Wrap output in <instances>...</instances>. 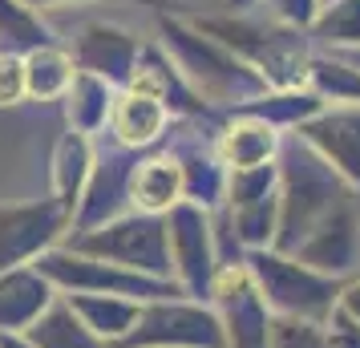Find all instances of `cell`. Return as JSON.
Segmentation results:
<instances>
[{"label":"cell","instance_id":"obj_13","mask_svg":"<svg viewBox=\"0 0 360 348\" xmlns=\"http://www.w3.org/2000/svg\"><path fill=\"white\" fill-rule=\"evenodd\" d=\"M126 199L134 202L138 215H170L182 202V170L174 154H154L134 162L130 183H126Z\"/></svg>","mask_w":360,"mask_h":348},{"label":"cell","instance_id":"obj_1","mask_svg":"<svg viewBox=\"0 0 360 348\" xmlns=\"http://www.w3.org/2000/svg\"><path fill=\"white\" fill-rule=\"evenodd\" d=\"M279 183H283V195H279V227L271 251L292 255L336 207H344V191H340V174L300 138L288 142V150H283Z\"/></svg>","mask_w":360,"mask_h":348},{"label":"cell","instance_id":"obj_14","mask_svg":"<svg viewBox=\"0 0 360 348\" xmlns=\"http://www.w3.org/2000/svg\"><path fill=\"white\" fill-rule=\"evenodd\" d=\"M166 122H170V110H166L158 98L138 94V89L114 94V105H110V130H114V142H122L126 150L154 146V142L166 134Z\"/></svg>","mask_w":360,"mask_h":348},{"label":"cell","instance_id":"obj_6","mask_svg":"<svg viewBox=\"0 0 360 348\" xmlns=\"http://www.w3.org/2000/svg\"><path fill=\"white\" fill-rule=\"evenodd\" d=\"M138 49H142V41L130 37L126 29H117V25H105V20H89L77 41H73V65L82 69V73H94L101 77L105 85H130V73H134V61H138Z\"/></svg>","mask_w":360,"mask_h":348},{"label":"cell","instance_id":"obj_22","mask_svg":"<svg viewBox=\"0 0 360 348\" xmlns=\"http://www.w3.org/2000/svg\"><path fill=\"white\" fill-rule=\"evenodd\" d=\"M73 308L89 320V328L105 336H126L138 324V308L122 299H73Z\"/></svg>","mask_w":360,"mask_h":348},{"label":"cell","instance_id":"obj_12","mask_svg":"<svg viewBox=\"0 0 360 348\" xmlns=\"http://www.w3.org/2000/svg\"><path fill=\"white\" fill-rule=\"evenodd\" d=\"M134 158L130 150L114 142V150H101L94 154V166H89V179H85V199H82V215H77V227H94L101 219H114L122 199H126V183H130Z\"/></svg>","mask_w":360,"mask_h":348},{"label":"cell","instance_id":"obj_29","mask_svg":"<svg viewBox=\"0 0 360 348\" xmlns=\"http://www.w3.org/2000/svg\"><path fill=\"white\" fill-rule=\"evenodd\" d=\"M340 312L348 316V320H356V324H360V280L344 283V292H340Z\"/></svg>","mask_w":360,"mask_h":348},{"label":"cell","instance_id":"obj_26","mask_svg":"<svg viewBox=\"0 0 360 348\" xmlns=\"http://www.w3.org/2000/svg\"><path fill=\"white\" fill-rule=\"evenodd\" d=\"M25 98V57H0V110Z\"/></svg>","mask_w":360,"mask_h":348},{"label":"cell","instance_id":"obj_7","mask_svg":"<svg viewBox=\"0 0 360 348\" xmlns=\"http://www.w3.org/2000/svg\"><path fill=\"white\" fill-rule=\"evenodd\" d=\"M41 276H53L61 283H73V288H101V292H114V296H142V299H154V296H179V288L154 280V276H138V271H126L117 264H94V259H77V255H45L37 264Z\"/></svg>","mask_w":360,"mask_h":348},{"label":"cell","instance_id":"obj_25","mask_svg":"<svg viewBox=\"0 0 360 348\" xmlns=\"http://www.w3.org/2000/svg\"><path fill=\"white\" fill-rule=\"evenodd\" d=\"M311 77L316 85L332 94V98H360V77L348 65H336V61H316L311 65Z\"/></svg>","mask_w":360,"mask_h":348},{"label":"cell","instance_id":"obj_16","mask_svg":"<svg viewBox=\"0 0 360 348\" xmlns=\"http://www.w3.org/2000/svg\"><path fill=\"white\" fill-rule=\"evenodd\" d=\"M57 45L45 20L20 0H0V57H29V53Z\"/></svg>","mask_w":360,"mask_h":348},{"label":"cell","instance_id":"obj_8","mask_svg":"<svg viewBox=\"0 0 360 348\" xmlns=\"http://www.w3.org/2000/svg\"><path fill=\"white\" fill-rule=\"evenodd\" d=\"M69 215L73 211L61 199L0 207V271L25 259V255H33L37 247H45L49 239H57V231L65 227Z\"/></svg>","mask_w":360,"mask_h":348},{"label":"cell","instance_id":"obj_4","mask_svg":"<svg viewBox=\"0 0 360 348\" xmlns=\"http://www.w3.org/2000/svg\"><path fill=\"white\" fill-rule=\"evenodd\" d=\"M73 251H98L105 259H117V267H142L154 276L170 271V235L166 223L154 215H134L117 219L101 231H85Z\"/></svg>","mask_w":360,"mask_h":348},{"label":"cell","instance_id":"obj_30","mask_svg":"<svg viewBox=\"0 0 360 348\" xmlns=\"http://www.w3.org/2000/svg\"><path fill=\"white\" fill-rule=\"evenodd\" d=\"M20 4H29V8H57V4H82V0H20ZM146 4H154V0H146Z\"/></svg>","mask_w":360,"mask_h":348},{"label":"cell","instance_id":"obj_24","mask_svg":"<svg viewBox=\"0 0 360 348\" xmlns=\"http://www.w3.org/2000/svg\"><path fill=\"white\" fill-rule=\"evenodd\" d=\"M316 33L324 41H360V0L332 4L324 13V20L316 25Z\"/></svg>","mask_w":360,"mask_h":348},{"label":"cell","instance_id":"obj_18","mask_svg":"<svg viewBox=\"0 0 360 348\" xmlns=\"http://www.w3.org/2000/svg\"><path fill=\"white\" fill-rule=\"evenodd\" d=\"M69 122L77 134H94L110 122V105H114V85H105L94 73H73V85H69Z\"/></svg>","mask_w":360,"mask_h":348},{"label":"cell","instance_id":"obj_3","mask_svg":"<svg viewBox=\"0 0 360 348\" xmlns=\"http://www.w3.org/2000/svg\"><path fill=\"white\" fill-rule=\"evenodd\" d=\"M247 271L259 288L263 304L276 316L288 320H311V324H328V316L336 312L340 304L344 283L324 276V271H311L292 255H279V251L263 247V251H247Z\"/></svg>","mask_w":360,"mask_h":348},{"label":"cell","instance_id":"obj_10","mask_svg":"<svg viewBox=\"0 0 360 348\" xmlns=\"http://www.w3.org/2000/svg\"><path fill=\"white\" fill-rule=\"evenodd\" d=\"M300 142H308L340 179L360 191V114L340 110V114H320L300 126Z\"/></svg>","mask_w":360,"mask_h":348},{"label":"cell","instance_id":"obj_9","mask_svg":"<svg viewBox=\"0 0 360 348\" xmlns=\"http://www.w3.org/2000/svg\"><path fill=\"white\" fill-rule=\"evenodd\" d=\"M166 235H170V247H174L179 271H182V280H186V292H195V296L211 292V280H214V243H211V231H207V211L182 199L179 207L170 211Z\"/></svg>","mask_w":360,"mask_h":348},{"label":"cell","instance_id":"obj_5","mask_svg":"<svg viewBox=\"0 0 360 348\" xmlns=\"http://www.w3.org/2000/svg\"><path fill=\"white\" fill-rule=\"evenodd\" d=\"M126 344H158V348H227L223 324L202 308H182V304H158L150 312H138L130 340Z\"/></svg>","mask_w":360,"mask_h":348},{"label":"cell","instance_id":"obj_19","mask_svg":"<svg viewBox=\"0 0 360 348\" xmlns=\"http://www.w3.org/2000/svg\"><path fill=\"white\" fill-rule=\"evenodd\" d=\"M53 183H57V199L65 202L69 211L82 202V186L89 179V166H94V150H89V138L77 130H69L61 142H57V158H53Z\"/></svg>","mask_w":360,"mask_h":348},{"label":"cell","instance_id":"obj_11","mask_svg":"<svg viewBox=\"0 0 360 348\" xmlns=\"http://www.w3.org/2000/svg\"><path fill=\"white\" fill-rule=\"evenodd\" d=\"M356 219H352V207L344 202V207H336L332 215L316 227V231L300 243V247L292 251L295 259L304 267H311V271H324V276H340V271H348V267L356 264Z\"/></svg>","mask_w":360,"mask_h":348},{"label":"cell","instance_id":"obj_21","mask_svg":"<svg viewBox=\"0 0 360 348\" xmlns=\"http://www.w3.org/2000/svg\"><path fill=\"white\" fill-rule=\"evenodd\" d=\"M33 344L37 348H94V340H89V332L73 320V312L57 304L45 320L33 324Z\"/></svg>","mask_w":360,"mask_h":348},{"label":"cell","instance_id":"obj_23","mask_svg":"<svg viewBox=\"0 0 360 348\" xmlns=\"http://www.w3.org/2000/svg\"><path fill=\"white\" fill-rule=\"evenodd\" d=\"M267 348H332V344H328L324 324L276 316V320H271V332H267Z\"/></svg>","mask_w":360,"mask_h":348},{"label":"cell","instance_id":"obj_27","mask_svg":"<svg viewBox=\"0 0 360 348\" xmlns=\"http://www.w3.org/2000/svg\"><path fill=\"white\" fill-rule=\"evenodd\" d=\"M324 328H328V344L332 348H360V324L340 312V304H336V312L328 316Z\"/></svg>","mask_w":360,"mask_h":348},{"label":"cell","instance_id":"obj_20","mask_svg":"<svg viewBox=\"0 0 360 348\" xmlns=\"http://www.w3.org/2000/svg\"><path fill=\"white\" fill-rule=\"evenodd\" d=\"M45 304V280L41 276H8L0 280V324H20Z\"/></svg>","mask_w":360,"mask_h":348},{"label":"cell","instance_id":"obj_17","mask_svg":"<svg viewBox=\"0 0 360 348\" xmlns=\"http://www.w3.org/2000/svg\"><path fill=\"white\" fill-rule=\"evenodd\" d=\"M73 57H69L61 45H45V49H37L25 57V94L37 101H57L69 94V85H73Z\"/></svg>","mask_w":360,"mask_h":348},{"label":"cell","instance_id":"obj_28","mask_svg":"<svg viewBox=\"0 0 360 348\" xmlns=\"http://www.w3.org/2000/svg\"><path fill=\"white\" fill-rule=\"evenodd\" d=\"M271 4V13L283 20H292V25H304V20H311V0H267Z\"/></svg>","mask_w":360,"mask_h":348},{"label":"cell","instance_id":"obj_2","mask_svg":"<svg viewBox=\"0 0 360 348\" xmlns=\"http://www.w3.org/2000/svg\"><path fill=\"white\" fill-rule=\"evenodd\" d=\"M158 29H162L166 49L174 53V61L186 73V82H195L207 98L231 101V105L243 110V105H251V101H259L267 94V82H263L259 73L247 61H239L235 53H227L219 41L202 37L198 29H186L174 17H162Z\"/></svg>","mask_w":360,"mask_h":348},{"label":"cell","instance_id":"obj_15","mask_svg":"<svg viewBox=\"0 0 360 348\" xmlns=\"http://www.w3.org/2000/svg\"><path fill=\"white\" fill-rule=\"evenodd\" d=\"M279 150V134L276 126H267L259 117H239V122H231L227 130L219 134V142H214V158L231 170H251V166H267L271 162V154Z\"/></svg>","mask_w":360,"mask_h":348}]
</instances>
